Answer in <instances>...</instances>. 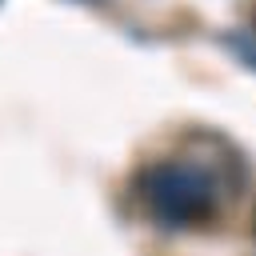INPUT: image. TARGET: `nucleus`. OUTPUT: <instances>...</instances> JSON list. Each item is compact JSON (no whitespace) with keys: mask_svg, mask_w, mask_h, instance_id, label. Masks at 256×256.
<instances>
[{"mask_svg":"<svg viewBox=\"0 0 256 256\" xmlns=\"http://www.w3.org/2000/svg\"><path fill=\"white\" fill-rule=\"evenodd\" d=\"M140 196L160 220L196 224L216 212V180L200 164H156L140 176Z\"/></svg>","mask_w":256,"mask_h":256,"instance_id":"obj_1","label":"nucleus"},{"mask_svg":"<svg viewBox=\"0 0 256 256\" xmlns=\"http://www.w3.org/2000/svg\"><path fill=\"white\" fill-rule=\"evenodd\" d=\"M252 24H256V12H252Z\"/></svg>","mask_w":256,"mask_h":256,"instance_id":"obj_2","label":"nucleus"}]
</instances>
